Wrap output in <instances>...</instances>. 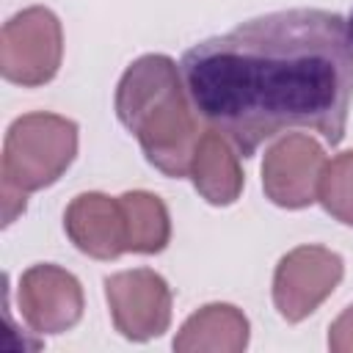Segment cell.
Instances as JSON below:
<instances>
[{"label": "cell", "mask_w": 353, "mask_h": 353, "mask_svg": "<svg viewBox=\"0 0 353 353\" xmlns=\"http://www.w3.org/2000/svg\"><path fill=\"white\" fill-rule=\"evenodd\" d=\"M196 113L243 157L287 132L345 138L353 99V44L339 14L287 8L210 36L179 61Z\"/></svg>", "instance_id": "obj_1"}, {"label": "cell", "mask_w": 353, "mask_h": 353, "mask_svg": "<svg viewBox=\"0 0 353 353\" xmlns=\"http://www.w3.org/2000/svg\"><path fill=\"white\" fill-rule=\"evenodd\" d=\"M174 58L149 52L132 61L116 85V116L138 138L146 160L165 176H188L199 143L196 116Z\"/></svg>", "instance_id": "obj_2"}, {"label": "cell", "mask_w": 353, "mask_h": 353, "mask_svg": "<svg viewBox=\"0 0 353 353\" xmlns=\"http://www.w3.org/2000/svg\"><path fill=\"white\" fill-rule=\"evenodd\" d=\"M77 154V124L58 113H25L11 121L3 141L0 196L3 223H14L25 212L28 193L50 188L72 165Z\"/></svg>", "instance_id": "obj_3"}, {"label": "cell", "mask_w": 353, "mask_h": 353, "mask_svg": "<svg viewBox=\"0 0 353 353\" xmlns=\"http://www.w3.org/2000/svg\"><path fill=\"white\" fill-rule=\"evenodd\" d=\"M63 58L61 19L44 8L30 6L14 14L0 33V72L8 83L36 88L58 74Z\"/></svg>", "instance_id": "obj_4"}, {"label": "cell", "mask_w": 353, "mask_h": 353, "mask_svg": "<svg viewBox=\"0 0 353 353\" xmlns=\"http://www.w3.org/2000/svg\"><path fill=\"white\" fill-rule=\"evenodd\" d=\"M345 262L325 245H298L273 273V303L287 323H301L339 287Z\"/></svg>", "instance_id": "obj_5"}, {"label": "cell", "mask_w": 353, "mask_h": 353, "mask_svg": "<svg viewBox=\"0 0 353 353\" xmlns=\"http://www.w3.org/2000/svg\"><path fill=\"white\" fill-rule=\"evenodd\" d=\"M105 298L116 331L132 342H149L163 336L171 325V287L168 281L149 270H121L105 279Z\"/></svg>", "instance_id": "obj_6"}, {"label": "cell", "mask_w": 353, "mask_h": 353, "mask_svg": "<svg viewBox=\"0 0 353 353\" xmlns=\"http://www.w3.org/2000/svg\"><path fill=\"white\" fill-rule=\"evenodd\" d=\"M325 163V152L314 138L303 132L284 135L265 152L262 190L276 207L303 210L317 201Z\"/></svg>", "instance_id": "obj_7"}, {"label": "cell", "mask_w": 353, "mask_h": 353, "mask_svg": "<svg viewBox=\"0 0 353 353\" xmlns=\"http://www.w3.org/2000/svg\"><path fill=\"white\" fill-rule=\"evenodd\" d=\"M17 303L33 334H63L80 323L85 298L74 273L41 262L22 273Z\"/></svg>", "instance_id": "obj_8"}, {"label": "cell", "mask_w": 353, "mask_h": 353, "mask_svg": "<svg viewBox=\"0 0 353 353\" xmlns=\"http://www.w3.org/2000/svg\"><path fill=\"white\" fill-rule=\"evenodd\" d=\"M63 232L77 251L94 259H119L127 254V215L121 199L88 190L69 201Z\"/></svg>", "instance_id": "obj_9"}, {"label": "cell", "mask_w": 353, "mask_h": 353, "mask_svg": "<svg viewBox=\"0 0 353 353\" xmlns=\"http://www.w3.org/2000/svg\"><path fill=\"white\" fill-rule=\"evenodd\" d=\"M248 317L232 303H207L174 336L176 353H240L248 345Z\"/></svg>", "instance_id": "obj_10"}, {"label": "cell", "mask_w": 353, "mask_h": 353, "mask_svg": "<svg viewBox=\"0 0 353 353\" xmlns=\"http://www.w3.org/2000/svg\"><path fill=\"white\" fill-rule=\"evenodd\" d=\"M190 179L199 196L212 207H229L243 193V168L232 146L223 141L218 130L201 132L193 157H190Z\"/></svg>", "instance_id": "obj_11"}, {"label": "cell", "mask_w": 353, "mask_h": 353, "mask_svg": "<svg viewBox=\"0 0 353 353\" xmlns=\"http://www.w3.org/2000/svg\"><path fill=\"white\" fill-rule=\"evenodd\" d=\"M119 199L127 215V251L160 254L171 240V215L163 199L149 190H127Z\"/></svg>", "instance_id": "obj_12"}, {"label": "cell", "mask_w": 353, "mask_h": 353, "mask_svg": "<svg viewBox=\"0 0 353 353\" xmlns=\"http://www.w3.org/2000/svg\"><path fill=\"white\" fill-rule=\"evenodd\" d=\"M317 201L331 218L353 226V149L325 163L317 188Z\"/></svg>", "instance_id": "obj_13"}, {"label": "cell", "mask_w": 353, "mask_h": 353, "mask_svg": "<svg viewBox=\"0 0 353 353\" xmlns=\"http://www.w3.org/2000/svg\"><path fill=\"white\" fill-rule=\"evenodd\" d=\"M328 347L334 353H353V303L331 323V328H328Z\"/></svg>", "instance_id": "obj_14"}, {"label": "cell", "mask_w": 353, "mask_h": 353, "mask_svg": "<svg viewBox=\"0 0 353 353\" xmlns=\"http://www.w3.org/2000/svg\"><path fill=\"white\" fill-rule=\"evenodd\" d=\"M345 25H347V36H350V44H353V11H350V17L345 19Z\"/></svg>", "instance_id": "obj_15"}]
</instances>
